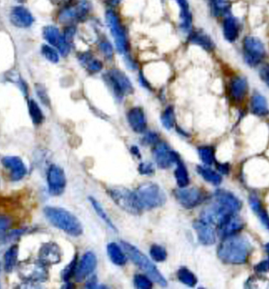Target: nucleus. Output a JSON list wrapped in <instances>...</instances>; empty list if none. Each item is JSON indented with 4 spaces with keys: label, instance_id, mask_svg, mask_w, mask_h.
Returning a JSON list of instances; mask_svg holds the SVG:
<instances>
[{
    "label": "nucleus",
    "instance_id": "59",
    "mask_svg": "<svg viewBox=\"0 0 269 289\" xmlns=\"http://www.w3.org/2000/svg\"><path fill=\"white\" fill-rule=\"evenodd\" d=\"M268 262H269V259L268 260Z\"/></svg>",
    "mask_w": 269,
    "mask_h": 289
},
{
    "label": "nucleus",
    "instance_id": "11",
    "mask_svg": "<svg viewBox=\"0 0 269 289\" xmlns=\"http://www.w3.org/2000/svg\"><path fill=\"white\" fill-rule=\"evenodd\" d=\"M153 158L158 167L161 169H167L181 160L180 155L177 152L170 149L167 143L160 141L153 149Z\"/></svg>",
    "mask_w": 269,
    "mask_h": 289
},
{
    "label": "nucleus",
    "instance_id": "13",
    "mask_svg": "<svg viewBox=\"0 0 269 289\" xmlns=\"http://www.w3.org/2000/svg\"><path fill=\"white\" fill-rule=\"evenodd\" d=\"M47 182L52 195L62 194L66 186V174L63 169L56 165H52L47 172Z\"/></svg>",
    "mask_w": 269,
    "mask_h": 289
},
{
    "label": "nucleus",
    "instance_id": "36",
    "mask_svg": "<svg viewBox=\"0 0 269 289\" xmlns=\"http://www.w3.org/2000/svg\"><path fill=\"white\" fill-rule=\"evenodd\" d=\"M28 109L30 116L32 118V122L35 125H40L43 123L44 120V115L43 111L40 109L39 105L37 104V102H35L33 99H30L28 101Z\"/></svg>",
    "mask_w": 269,
    "mask_h": 289
},
{
    "label": "nucleus",
    "instance_id": "30",
    "mask_svg": "<svg viewBox=\"0 0 269 289\" xmlns=\"http://www.w3.org/2000/svg\"><path fill=\"white\" fill-rule=\"evenodd\" d=\"M196 171L201 178H203L204 180L207 183H209L214 186H218L222 184V181H223L222 176L218 172H215L214 170L211 169L210 167L198 166L196 167Z\"/></svg>",
    "mask_w": 269,
    "mask_h": 289
},
{
    "label": "nucleus",
    "instance_id": "20",
    "mask_svg": "<svg viewBox=\"0 0 269 289\" xmlns=\"http://www.w3.org/2000/svg\"><path fill=\"white\" fill-rule=\"evenodd\" d=\"M241 20L232 14H228L223 21V34L229 43H235L241 33Z\"/></svg>",
    "mask_w": 269,
    "mask_h": 289
},
{
    "label": "nucleus",
    "instance_id": "49",
    "mask_svg": "<svg viewBox=\"0 0 269 289\" xmlns=\"http://www.w3.org/2000/svg\"><path fill=\"white\" fill-rule=\"evenodd\" d=\"M124 62H125V65H126L128 69L131 70V71H134V70L137 69V62L135 61L134 59L129 55V53L124 55Z\"/></svg>",
    "mask_w": 269,
    "mask_h": 289
},
{
    "label": "nucleus",
    "instance_id": "56",
    "mask_svg": "<svg viewBox=\"0 0 269 289\" xmlns=\"http://www.w3.org/2000/svg\"><path fill=\"white\" fill-rule=\"evenodd\" d=\"M53 2H55L56 3H69L71 2L72 0H52Z\"/></svg>",
    "mask_w": 269,
    "mask_h": 289
},
{
    "label": "nucleus",
    "instance_id": "32",
    "mask_svg": "<svg viewBox=\"0 0 269 289\" xmlns=\"http://www.w3.org/2000/svg\"><path fill=\"white\" fill-rule=\"evenodd\" d=\"M89 202L92 204V206L94 208L96 213H97L98 215L101 217V220H103L104 222L109 226L110 228L114 231V232H118V229L117 227L115 226L113 221H112V219L110 218L108 214L106 213V210L104 209L103 207L101 205V203H99L96 199H95L94 197H89Z\"/></svg>",
    "mask_w": 269,
    "mask_h": 289
},
{
    "label": "nucleus",
    "instance_id": "29",
    "mask_svg": "<svg viewBox=\"0 0 269 289\" xmlns=\"http://www.w3.org/2000/svg\"><path fill=\"white\" fill-rule=\"evenodd\" d=\"M107 254L109 255L112 263L116 266H124L127 264L128 258L125 251L121 249L118 243H110L107 245Z\"/></svg>",
    "mask_w": 269,
    "mask_h": 289
},
{
    "label": "nucleus",
    "instance_id": "3",
    "mask_svg": "<svg viewBox=\"0 0 269 289\" xmlns=\"http://www.w3.org/2000/svg\"><path fill=\"white\" fill-rule=\"evenodd\" d=\"M122 246L127 255L130 258V260L137 267H139L146 275L151 278L153 282H155L161 287L167 286L166 278H164L163 275L160 273V271L157 269V267L154 265V263L151 262V261H149V258L147 257L143 253L141 252L137 247L125 241H122Z\"/></svg>",
    "mask_w": 269,
    "mask_h": 289
},
{
    "label": "nucleus",
    "instance_id": "53",
    "mask_svg": "<svg viewBox=\"0 0 269 289\" xmlns=\"http://www.w3.org/2000/svg\"><path fill=\"white\" fill-rule=\"evenodd\" d=\"M218 171H219V172H221L222 174L227 175L229 174L230 167H229V164L221 163L218 164Z\"/></svg>",
    "mask_w": 269,
    "mask_h": 289
},
{
    "label": "nucleus",
    "instance_id": "48",
    "mask_svg": "<svg viewBox=\"0 0 269 289\" xmlns=\"http://www.w3.org/2000/svg\"><path fill=\"white\" fill-rule=\"evenodd\" d=\"M36 92H37L38 97L40 98V100L43 102V104H45L46 106H49L50 101H49V96H48V94L46 92L45 89L40 84H38L37 88H36Z\"/></svg>",
    "mask_w": 269,
    "mask_h": 289
},
{
    "label": "nucleus",
    "instance_id": "38",
    "mask_svg": "<svg viewBox=\"0 0 269 289\" xmlns=\"http://www.w3.org/2000/svg\"><path fill=\"white\" fill-rule=\"evenodd\" d=\"M160 120L164 127L167 130H171L174 127L176 124V115H175L174 108L172 106H168L164 110L160 117Z\"/></svg>",
    "mask_w": 269,
    "mask_h": 289
},
{
    "label": "nucleus",
    "instance_id": "5",
    "mask_svg": "<svg viewBox=\"0 0 269 289\" xmlns=\"http://www.w3.org/2000/svg\"><path fill=\"white\" fill-rule=\"evenodd\" d=\"M103 79L118 100H123L126 95L134 92L132 82L125 72L121 70H109L103 75Z\"/></svg>",
    "mask_w": 269,
    "mask_h": 289
},
{
    "label": "nucleus",
    "instance_id": "17",
    "mask_svg": "<svg viewBox=\"0 0 269 289\" xmlns=\"http://www.w3.org/2000/svg\"><path fill=\"white\" fill-rule=\"evenodd\" d=\"M193 227L197 234L198 240L201 244L206 246H211L212 244H214L217 235H216L214 228L212 227V224L206 222L202 219H200V220H195L193 224Z\"/></svg>",
    "mask_w": 269,
    "mask_h": 289
},
{
    "label": "nucleus",
    "instance_id": "57",
    "mask_svg": "<svg viewBox=\"0 0 269 289\" xmlns=\"http://www.w3.org/2000/svg\"><path fill=\"white\" fill-rule=\"evenodd\" d=\"M265 250H266V252L268 253V255H269V243H266V245H265Z\"/></svg>",
    "mask_w": 269,
    "mask_h": 289
},
{
    "label": "nucleus",
    "instance_id": "40",
    "mask_svg": "<svg viewBox=\"0 0 269 289\" xmlns=\"http://www.w3.org/2000/svg\"><path fill=\"white\" fill-rule=\"evenodd\" d=\"M98 48L106 60H112L114 58V48L110 41L107 39H101L99 42Z\"/></svg>",
    "mask_w": 269,
    "mask_h": 289
},
{
    "label": "nucleus",
    "instance_id": "52",
    "mask_svg": "<svg viewBox=\"0 0 269 289\" xmlns=\"http://www.w3.org/2000/svg\"><path fill=\"white\" fill-rule=\"evenodd\" d=\"M98 285V279L95 276H93L91 278H89L86 284V288H89V289H95L97 288Z\"/></svg>",
    "mask_w": 269,
    "mask_h": 289
},
{
    "label": "nucleus",
    "instance_id": "8",
    "mask_svg": "<svg viewBox=\"0 0 269 289\" xmlns=\"http://www.w3.org/2000/svg\"><path fill=\"white\" fill-rule=\"evenodd\" d=\"M108 194L112 197V200L129 214L134 215H140L143 211V208L138 202L137 195L135 192L126 189V188H112L108 191Z\"/></svg>",
    "mask_w": 269,
    "mask_h": 289
},
{
    "label": "nucleus",
    "instance_id": "39",
    "mask_svg": "<svg viewBox=\"0 0 269 289\" xmlns=\"http://www.w3.org/2000/svg\"><path fill=\"white\" fill-rule=\"evenodd\" d=\"M149 255L155 262H164L167 258V253L165 248L158 244H153L149 249Z\"/></svg>",
    "mask_w": 269,
    "mask_h": 289
},
{
    "label": "nucleus",
    "instance_id": "6",
    "mask_svg": "<svg viewBox=\"0 0 269 289\" xmlns=\"http://www.w3.org/2000/svg\"><path fill=\"white\" fill-rule=\"evenodd\" d=\"M106 20L114 39L116 49L120 55H126L129 51V37L119 14L110 8L106 12Z\"/></svg>",
    "mask_w": 269,
    "mask_h": 289
},
{
    "label": "nucleus",
    "instance_id": "51",
    "mask_svg": "<svg viewBox=\"0 0 269 289\" xmlns=\"http://www.w3.org/2000/svg\"><path fill=\"white\" fill-rule=\"evenodd\" d=\"M254 269L258 273H264V272H269V262H268V261H261L258 265H256Z\"/></svg>",
    "mask_w": 269,
    "mask_h": 289
},
{
    "label": "nucleus",
    "instance_id": "55",
    "mask_svg": "<svg viewBox=\"0 0 269 289\" xmlns=\"http://www.w3.org/2000/svg\"><path fill=\"white\" fill-rule=\"evenodd\" d=\"M121 1H122V0H108V1H107V3H108V5H109L112 9H113V8H115L116 6H118V4L121 3Z\"/></svg>",
    "mask_w": 269,
    "mask_h": 289
},
{
    "label": "nucleus",
    "instance_id": "58",
    "mask_svg": "<svg viewBox=\"0 0 269 289\" xmlns=\"http://www.w3.org/2000/svg\"><path fill=\"white\" fill-rule=\"evenodd\" d=\"M18 2H20V3H22V2H25L26 0H17Z\"/></svg>",
    "mask_w": 269,
    "mask_h": 289
},
{
    "label": "nucleus",
    "instance_id": "23",
    "mask_svg": "<svg viewBox=\"0 0 269 289\" xmlns=\"http://www.w3.org/2000/svg\"><path fill=\"white\" fill-rule=\"evenodd\" d=\"M189 42L207 52L213 51L216 48L214 40L202 29L192 30L189 32Z\"/></svg>",
    "mask_w": 269,
    "mask_h": 289
},
{
    "label": "nucleus",
    "instance_id": "41",
    "mask_svg": "<svg viewBox=\"0 0 269 289\" xmlns=\"http://www.w3.org/2000/svg\"><path fill=\"white\" fill-rule=\"evenodd\" d=\"M41 53H42L43 57L45 58L46 60H49V62H51V63H58L60 60V56H59L58 52L54 48H52L51 46L47 45V44H44L42 46Z\"/></svg>",
    "mask_w": 269,
    "mask_h": 289
},
{
    "label": "nucleus",
    "instance_id": "47",
    "mask_svg": "<svg viewBox=\"0 0 269 289\" xmlns=\"http://www.w3.org/2000/svg\"><path fill=\"white\" fill-rule=\"evenodd\" d=\"M259 77L265 85L269 88V64H262L259 69Z\"/></svg>",
    "mask_w": 269,
    "mask_h": 289
},
{
    "label": "nucleus",
    "instance_id": "4",
    "mask_svg": "<svg viewBox=\"0 0 269 289\" xmlns=\"http://www.w3.org/2000/svg\"><path fill=\"white\" fill-rule=\"evenodd\" d=\"M135 193L143 209L160 208L163 206L166 202L165 192L158 184L151 182L140 184L136 189Z\"/></svg>",
    "mask_w": 269,
    "mask_h": 289
},
{
    "label": "nucleus",
    "instance_id": "43",
    "mask_svg": "<svg viewBox=\"0 0 269 289\" xmlns=\"http://www.w3.org/2000/svg\"><path fill=\"white\" fill-rule=\"evenodd\" d=\"M13 225L12 218L8 215L0 214V238L6 234Z\"/></svg>",
    "mask_w": 269,
    "mask_h": 289
},
{
    "label": "nucleus",
    "instance_id": "33",
    "mask_svg": "<svg viewBox=\"0 0 269 289\" xmlns=\"http://www.w3.org/2000/svg\"><path fill=\"white\" fill-rule=\"evenodd\" d=\"M43 36L50 45L57 48L59 43L62 39V35L60 34V31L57 27L53 26H45L43 28Z\"/></svg>",
    "mask_w": 269,
    "mask_h": 289
},
{
    "label": "nucleus",
    "instance_id": "26",
    "mask_svg": "<svg viewBox=\"0 0 269 289\" xmlns=\"http://www.w3.org/2000/svg\"><path fill=\"white\" fill-rule=\"evenodd\" d=\"M78 61L91 74L99 73L103 69V63L96 59L90 52L81 53L78 55Z\"/></svg>",
    "mask_w": 269,
    "mask_h": 289
},
{
    "label": "nucleus",
    "instance_id": "16",
    "mask_svg": "<svg viewBox=\"0 0 269 289\" xmlns=\"http://www.w3.org/2000/svg\"><path fill=\"white\" fill-rule=\"evenodd\" d=\"M20 275L27 282L40 283L48 279L49 273L46 270L45 265L42 262L28 264L20 268Z\"/></svg>",
    "mask_w": 269,
    "mask_h": 289
},
{
    "label": "nucleus",
    "instance_id": "15",
    "mask_svg": "<svg viewBox=\"0 0 269 289\" xmlns=\"http://www.w3.org/2000/svg\"><path fill=\"white\" fill-rule=\"evenodd\" d=\"M215 203L229 213H238L241 209V201L229 191L218 189L214 194Z\"/></svg>",
    "mask_w": 269,
    "mask_h": 289
},
{
    "label": "nucleus",
    "instance_id": "45",
    "mask_svg": "<svg viewBox=\"0 0 269 289\" xmlns=\"http://www.w3.org/2000/svg\"><path fill=\"white\" fill-rule=\"evenodd\" d=\"M158 142H160L159 135L155 132H149L143 136L141 143L144 145H152V144L155 145Z\"/></svg>",
    "mask_w": 269,
    "mask_h": 289
},
{
    "label": "nucleus",
    "instance_id": "31",
    "mask_svg": "<svg viewBox=\"0 0 269 289\" xmlns=\"http://www.w3.org/2000/svg\"><path fill=\"white\" fill-rule=\"evenodd\" d=\"M177 167L175 169L174 176L176 178V182L179 188H185L189 184V176L186 166L183 163V161H178Z\"/></svg>",
    "mask_w": 269,
    "mask_h": 289
},
{
    "label": "nucleus",
    "instance_id": "9",
    "mask_svg": "<svg viewBox=\"0 0 269 289\" xmlns=\"http://www.w3.org/2000/svg\"><path fill=\"white\" fill-rule=\"evenodd\" d=\"M93 5L89 0H78L72 4H69L60 10L58 20L60 23L73 25L86 20L90 14Z\"/></svg>",
    "mask_w": 269,
    "mask_h": 289
},
{
    "label": "nucleus",
    "instance_id": "27",
    "mask_svg": "<svg viewBox=\"0 0 269 289\" xmlns=\"http://www.w3.org/2000/svg\"><path fill=\"white\" fill-rule=\"evenodd\" d=\"M251 111L253 115L264 117L269 114V103L265 96L255 92L251 98Z\"/></svg>",
    "mask_w": 269,
    "mask_h": 289
},
{
    "label": "nucleus",
    "instance_id": "35",
    "mask_svg": "<svg viewBox=\"0 0 269 289\" xmlns=\"http://www.w3.org/2000/svg\"><path fill=\"white\" fill-rule=\"evenodd\" d=\"M18 249L17 245H13L10 247L4 255V269L6 272H11L17 262Z\"/></svg>",
    "mask_w": 269,
    "mask_h": 289
},
{
    "label": "nucleus",
    "instance_id": "46",
    "mask_svg": "<svg viewBox=\"0 0 269 289\" xmlns=\"http://www.w3.org/2000/svg\"><path fill=\"white\" fill-rule=\"evenodd\" d=\"M138 172L143 176H152L155 172L153 164L149 162H143L138 166Z\"/></svg>",
    "mask_w": 269,
    "mask_h": 289
},
{
    "label": "nucleus",
    "instance_id": "50",
    "mask_svg": "<svg viewBox=\"0 0 269 289\" xmlns=\"http://www.w3.org/2000/svg\"><path fill=\"white\" fill-rule=\"evenodd\" d=\"M138 82H139V84H140L141 87H143V89H147V90H149L151 91L152 86L150 83H149L148 79L146 78L145 76L140 72L139 75H138Z\"/></svg>",
    "mask_w": 269,
    "mask_h": 289
},
{
    "label": "nucleus",
    "instance_id": "12",
    "mask_svg": "<svg viewBox=\"0 0 269 289\" xmlns=\"http://www.w3.org/2000/svg\"><path fill=\"white\" fill-rule=\"evenodd\" d=\"M249 91V83L247 78L241 75L234 76L229 82L228 95L233 103H241L243 102Z\"/></svg>",
    "mask_w": 269,
    "mask_h": 289
},
{
    "label": "nucleus",
    "instance_id": "22",
    "mask_svg": "<svg viewBox=\"0 0 269 289\" xmlns=\"http://www.w3.org/2000/svg\"><path fill=\"white\" fill-rule=\"evenodd\" d=\"M129 126L137 133H143L147 129V119L143 109L136 106L129 109L127 115Z\"/></svg>",
    "mask_w": 269,
    "mask_h": 289
},
{
    "label": "nucleus",
    "instance_id": "14",
    "mask_svg": "<svg viewBox=\"0 0 269 289\" xmlns=\"http://www.w3.org/2000/svg\"><path fill=\"white\" fill-rule=\"evenodd\" d=\"M217 226L218 234L224 238L241 232L245 227V222L242 218L237 215V213H233L225 216Z\"/></svg>",
    "mask_w": 269,
    "mask_h": 289
},
{
    "label": "nucleus",
    "instance_id": "10",
    "mask_svg": "<svg viewBox=\"0 0 269 289\" xmlns=\"http://www.w3.org/2000/svg\"><path fill=\"white\" fill-rule=\"evenodd\" d=\"M174 197L185 209H194L203 203L206 198L204 191L198 188H180L174 190Z\"/></svg>",
    "mask_w": 269,
    "mask_h": 289
},
{
    "label": "nucleus",
    "instance_id": "19",
    "mask_svg": "<svg viewBox=\"0 0 269 289\" xmlns=\"http://www.w3.org/2000/svg\"><path fill=\"white\" fill-rule=\"evenodd\" d=\"M97 257L91 251L86 252L83 255L80 263L77 266L75 272V278L77 282H82L92 274L97 266Z\"/></svg>",
    "mask_w": 269,
    "mask_h": 289
},
{
    "label": "nucleus",
    "instance_id": "34",
    "mask_svg": "<svg viewBox=\"0 0 269 289\" xmlns=\"http://www.w3.org/2000/svg\"><path fill=\"white\" fill-rule=\"evenodd\" d=\"M177 277L180 283L190 288H193L197 284L196 276L186 267H181L177 272Z\"/></svg>",
    "mask_w": 269,
    "mask_h": 289
},
{
    "label": "nucleus",
    "instance_id": "18",
    "mask_svg": "<svg viewBox=\"0 0 269 289\" xmlns=\"http://www.w3.org/2000/svg\"><path fill=\"white\" fill-rule=\"evenodd\" d=\"M1 163L10 172V179L13 182L21 180L27 172L26 165L17 156H5L2 159Z\"/></svg>",
    "mask_w": 269,
    "mask_h": 289
},
{
    "label": "nucleus",
    "instance_id": "54",
    "mask_svg": "<svg viewBox=\"0 0 269 289\" xmlns=\"http://www.w3.org/2000/svg\"><path fill=\"white\" fill-rule=\"evenodd\" d=\"M130 150H131V153H132L133 155H134L135 157L139 158V159H140V151H139V149H138V148H137V146H132V148H131Z\"/></svg>",
    "mask_w": 269,
    "mask_h": 289
},
{
    "label": "nucleus",
    "instance_id": "21",
    "mask_svg": "<svg viewBox=\"0 0 269 289\" xmlns=\"http://www.w3.org/2000/svg\"><path fill=\"white\" fill-rule=\"evenodd\" d=\"M39 260L44 265H55L61 261V251L58 244L53 242L46 243L41 247Z\"/></svg>",
    "mask_w": 269,
    "mask_h": 289
},
{
    "label": "nucleus",
    "instance_id": "44",
    "mask_svg": "<svg viewBox=\"0 0 269 289\" xmlns=\"http://www.w3.org/2000/svg\"><path fill=\"white\" fill-rule=\"evenodd\" d=\"M77 261H77V256H76L72 260V262L64 269L63 272H62V278H63L64 281L68 282L69 279L74 275L76 270H77Z\"/></svg>",
    "mask_w": 269,
    "mask_h": 289
},
{
    "label": "nucleus",
    "instance_id": "37",
    "mask_svg": "<svg viewBox=\"0 0 269 289\" xmlns=\"http://www.w3.org/2000/svg\"><path fill=\"white\" fill-rule=\"evenodd\" d=\"M198 155L206 166H212L215 163V150L212 147L202 146L198 149Z\"/></svg>",
    "mask_w": 269,
    "mask_h": 289
},
{
    "label": "nucleus",
    "instance_id": "7",
    "mask_svg": "<svg viewBox=\"0 0 269 289\" xmlns=\"http://www.w3.org/2000/svg\"><path fill=\"white\" fill-rule=\"evenodd\" d=\"M242 54L245 63L250 67H258L264 63L267 50L264 42L255 36H247L242 43Z\"/></svg>",
    "mask_w": 269,
    "mask_h": 289
},
{
    "label": "nucleus",
    "instance_id": "2",
    "mask_svg": "<svg viewBox=\"0 0 269 289\" xmlns=\"http://www.w3.org/2000/svg\"><path fill=\"white\" fill-rule=\"evenodd\" d=\"M45 217L53 226L72 237L83 234V225L72 213L60 207L47 206L43 209Z\"/></svg>",
    "mask_w": 269,
    "mask_h": 289
},
{
    "label": "nucleus",
    "instance_id": "42",
    "mask_svg": "<svg viewBox=\"0 0 269 289\" xmlns=\"http://www.w3.org/2000/svg\"><path fill=\"white\" fill-rule=\"evenodd\" d=\"M135 288L138 289H149L153 287V281L148 276L137 274L134 278Z\"/></svg>",
    "mask_w": 269,
    "mask_h": 289
},
{
    "label": "nucleus",
    "instance_id": "24",
    "mask_svg": "<svg viewBox=\"0 0 269 289\" xmlns=\"http://www.w3.org/2000/svg\"><path fill=\"white\" fill-rule=\"evenodd\" d=\"M9 17H10L11 23L19 28L30 27L34 21L32 13L29 11L28 9L21 6L14 7L10 12Z\"/></svg>",
    "mask_w": 269,
    "mask_h": 289
},
{
    "label": "nucleus",
    "instance_id": "28",
    "mask_svg": "<svg viewBox=\"0 0 269 289\" xmlns=\"http://www.w3.org/2000/svg\"><path fill=\"white\" fill-rule=\"evenodd\" d=\"M210 10L215 17H225L231 14L230 0H206Z\"/></svg>",
    "mask_w": 269,
    "mask_h": 289
},
{
    "label": "nucleus",
    "instance_id": "25",
    "mask_svg": "<svg viewBox=\"0 0 269 289\" xmlns=\"http://www.w3.org/2000/svg\"><path fill=\"white\" fill-rule=\"evenodd\" d=\"M179 7V28L182 32L189 35L191 32L193 17L189 9L188 0H174Z\"/></svg>",
    "mask_w": 269,
    "mask_h": 289
},
{
    "label": "nucleus",
    "instance_id": "1",
    "mask_svg": "<svg viewBox=\"0 0 269 289\" xmlns=\"http://www.w3.org/2000/svg\"><path fill=\"white\" fill-rule=\"evenodd\" d=\"M252 251V244L247 238L240 235H234L224 238L219 244L218 256L224 263L243 265L249 260Z\"/></svg>",
    "mask_w": 269,
    "mask_h": 289
}]
</instances>
